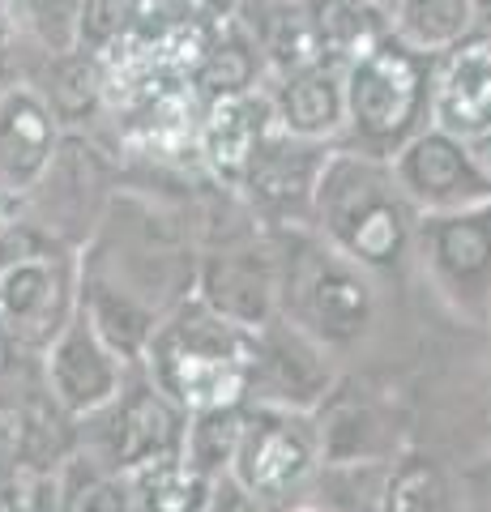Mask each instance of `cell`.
I'll return each mask as SVG.
<instances>
[{"mask_svg": "<svg viewBox=\"0 0 491 512\" xmlns=\"http://www.w3.org/2000/svg\"><path fill=\"white\" fill-rule=\"evenodd\" d=\"M112 163L103 150H94L82 133L60 137L52 163L39 175V184L26 192V214L39 222L47 235H56L65 248L77 252L103 222V210L112 201Z\"/></svg>", "mask_w": 491, "mask_h": 512, "instance_id": "obj_4", "label": "cell"}, {"mask_svg": "<svg viewBox=\"0 0 491 512\" xmlns=\"http://www.w3.org/2000/svg\"><path fill=\"white\" fill-rule=\"evenodd\" d=\"M141 359L150 384L188 410H227L248 389L257 338L210 308H180L150 329Z\"/></svg>", "mask_w": 491, "mask_h": 512, "instance_id": "obj_2", "label": "cell"}, {"mask_svg": "<svg viewBox=\"0 0 491 512\" xmlns=\"http://www.w3.org/2000/svg\"><path fill=\"white\" fill-rule=\"evenodd\" d=\"M389 35L423 56H440L474 35L466 0H389Z\"/></svg>", "mask_w": 491, "mask_h": 512, "instance_id": "obj_21", "label": "cell"}, {"mask_svg": "<svg viewBox=\"0 0 491 512\" xmlns=\"http://www.w3.org/2000/svg\"><path fill=\"white\" fill-rule=\"evenodd\" d=\"M39 380H43V393L69 419H86V414L103 410L120 393L124 359L94 333L90 316L77 308L69 316V325L39 350Z\"/></svg>", "mask_w": 491, "mask_h": 512, "instance_id": "obj_7", "label": "cell"}, {"mask_svg": "<svg viewBox=\"0 0 491 512\" xmlns=\"http://www.w3.org/2000/svg\"><path fill=\"white\" fill-rule=\"evenodd\" d=\"M419 235L436 282L453 299L479 303L491 295V201L466 205V210L423 214Z\"/></svg>", "mask_w": 491, "mask_h": 512, "instance_id": "obj_11", "label": "cell"}, {"mask_svg": "<svg viewBox=\"0 0 491 512\" xmlns=\"http://www.w3.org/2000/svg\"><path fill=\"white\" fill-rule=\"evenodd\" d=\"M380 5H389V0H380Z\"/></svg>", "mask_w": 491, "mask_h": 512, "instance_id": "obj_31", "label": "cell"}, {"mask_svg": "<svg viewBox=\"0 0 491 512\" xmlns=\"http://www.w3.org/2000/svg\"><path fill=\"white\" fill-rule=\"evenodd\" d=\"M26 359H30V350H22L18 342H13V333L0 325V389H5L9 380H18V376H22Z\"/></svg>", "mask_w": 491, "mask_h": 512, "instance_id": "obj_28", "label": "cell"}, {"mask_svg": "<svg viewBox=\"0 0 491 512\" xmlns=\"http://www.w3.org/2000/svg\"><path fill=\"white\" fill-rule=\"evenodd\" d=\"M235 436H240V423L231 419L223 410H197V427H188V461H193L197 470L210 474L214 466H223L231 461L235 453Z\"/></svg>", "mask_w": 491, "mask_h": 512, "instance_id": "obj_26", "label": "cell"}, {"mask_svg": "<svg viewBox=\"0 0 491 512\" xmlns=\"http://www.w3.org/2000/svg\"><path fill=\"white\" fill-rule=\"evenodd\" d=\"M124 474L133 483L137 512H205V500H210L205 470H197L180 453H163Z\"/></svg>", "mask_w": 491, "mask_h": 512, "instance_id": "obj_22", "label": "cell"}, {"mask_svg": "<svg viewBox=\"0 0 491 512\" xmlns=\"http://www.w3.org/2000/svg\"><path fill=\"white\" fill-rule=\"evenodd\" d=\"M316 457V431L304 414L291 410H257L240 423L235 436V483L261 500H278L304 483Z\"/></svg>", "mask_w": 491, "mask_h": 512, "instance_id": "obj_9", "label": "cell"}, {"mask_svg": "<svg viewBox=\"0 0 491 512\" xmlns=\"http://www.w3.org/2000/svg\"><path fill=\"white\" fill-rule=\"evenodd\" d=\"M60 137L65 124L56 120L35 82H13L0 90V188L26 197L52 163Z\"/></svg>", "mask_w": 491, "mask_h": 512, "instance_id": "obj_13", "label": "cell"}, {"mask_svg": "<svg viewBox=\"0 0 491 512\" xmlns=\"http://www.w3.org/2000/svg\"><path fill=\"white\" fill-rule=\"evenodd\" d=\"M269 128H274V107H269V94H257V86L210 99V111H205V124H201V146L210 167L223 180L240 184L252 150H257V141Z\"/></svg>", "mask_w": 491, "mask_h": 512, "instance_id": "obj_17", "label": "cell"}, {"mask_svg": "<svg viewBox=\"0 0 491 512\" xmlns=\"http://www.w3.org/2000/svg\"><path fill=\"white\" fill-rule=\"evenodd\" d=\"M427 124L462 141H479L491 133V39L470 35L436 56Z\"/></svg>", "mask_w": 491, "mask_h": 512, "instance_id": "obj_12", "label": "cell"}, {"mask_svg": "<svg viewBox=\"0 0 491 512\" xmlns=\"http://www.w3.org/2000/svg\"><path fill=\"white\" fill-rule=\"evenodd\" d=\"M77 312V252L52 244L0 269V325L30 355L56 338Z\"/></svg>", "mask_w": 491, "mask_h": 512, "instance_id": "obj_6", "label": "cell"}, {"mask_svg": "<svg viewBox=\"0 0 491 512\" xmlns=\"http://www.w3.org/2000/svg\"><path fill=\"white\" fill-rule=\"evenodd\" d=\"M380 512H453L445 478H440L427 461H406L385 483V504Z\"/></svg>", "mask_w": 491, "mask_h": 512, "instance_id": "obj_25", "label": "cell"}, {"mask_svg": "<svg viewBox=\"0 0 491 512\" xmlns=\"http://www.w3.org/2000/svg\"><path fill=\"white\" fill-rule=\"evenodd\" d=\"M231 18L244 30V39L252 43L261 69L269 73V82L321 60L304 0H235Z\"/></svg>", "mask_w": 491, "mask_h": 512, "instance_id": "obj_16", "label": "cell"}, {"mask_svg": "<svg viewBox=\"0 0 491 512\" xmlns=\"http://www.w3.org/2000/svg\"><path fill=\"white\" fill-rule=\"evenodd\" d=\"M133 22V0H82L77 18V47L82 52H107Z\"/></svg>", "mask_w": 491, "mask_h": 512, "instance_id": "obj_27", "label": "cell"}, {"mask_svg": "<svg viewBox=\"0 0 491 512\" xmlns=\"http://www.w3.org/2000/svg\"><path fill=\"white\" fill-rule=\"evenodd\" d=\"M22 214H26V197H22V192L0 188V231H5L13 218H22Z\"/></svg>", "mask_w": 491, "mask_h": 512, "instance_id": "obj_29", "label": "cell"}, {"mask_svg": "<svg viewBox=\"0 0 491 512\" xmlns=\"http://www.w3.org/2000/svg\"><path fill=\"white\" fill-rule=\"evenodd\" d=\"M269 107H274V124L282 133L304 137V141H334L346 128L342 69L329 60H316L299 73L274 77Z\"/></svg>", "mask_w": 491, "mask_h": 512, "instance_id": "obj_15", "label": "cell"}, {"mask_svg": "<svg viewBox=\"0 0 491 512\" xmlns=\"http://www.w3.org/2000/svg\"><path fill=\"white\" fill-rule=\"evenodd\" d=\"M432 64L436 56H423L398 39H380L372 52H363L342 69L346 94V128L355 150L389 158L393 150L427 128L432 111Z\"/></svg>", "mask_w": 491, "mask_h": 512, "instance_id": "obj_3", "label": "cell"}, {"mask_svg": "<svg viewBox=\"0 0 491 512\" xmlns=\"http://www.w3.org/2000/svg\"><path fill=\"white\" fill-rule=\"evenodd\" d=\"M18 380H9L0 389V483H9L22 466H30V431H35V419H30V393Z\"/></svg>", "mask_w": 491, "mask_h": 512, "instance_id": "obj_24", "label": "cell"}, {"mask_svg": "<svg viewBox=\"0 0 491 512\" xmlns=\"http://www.w3.org/2000/svg\"><path fill=\"white\" fill-rule=\"evenodd\" d=\"M321 60L346 69L380 39H389V5L380 0H304Z\"/></svg>", "mask_w": 491, "mask_h": 512, "instance_id": "obj_19", "label": "cell"}, {"mask_svg": "<svg viewBox=\"0 0 491 512\" xmlns=\"http://www.w3.org/2000/svg\"><path fill=\"white\" fill-rule=\"evenodd\" d=\"M304 512H308V508H304Z\"/></svg>", "mask_w": 491, "mask_h": 512, "instance_id": "obj_32", "label": "cell"}, {"mask_svg": "<svg viewBox=\"0 0 491 512\" xmlns=\"http://www.w3.org/2000/svg\"><path fill=\"white\" fill-rule=\"evenodd\" d=\"M86 419H99L107 427H86V436L94 440V453H86L90 461H99L103 470H137L146 461L163 457V453H180V419L171 397H163L154 384H137V389H124L107 402L103 410L86 414Z\"/></svg>", "mask_w": 491, "mask_h": 512, "instance_id": "obj_8", "label": "cell"}, {"mask_svg": "<svg viewBox=\"0 0 491 512\" xmlns=\"http://www.w3.org/2000/svg\"><path fill=\"white\" fill-rule=\"evenodd\" d=\"M312 214L329 244L355 265H393L415 231V205L389 171V158L355 146L329 150L312 188Z\"/></svg>", "mask_w": 491, "mask_h": 512, "instance_id": "obj_1", "label": "cell"}, {"mask_svg": "<svg viewBox=\"0 0 491 512\" xmlns=\"http://www.w3.org/2000/svg\"><path fill=\"white\" fill-rule=\"evenodd\" d=\"M329 146L325 141H304L291 137L274 124L269 133L257 141L248 167H244V188L269 210H291V205H312V188L321 175Z\"/></svg>", "mask_w": 491, "mask_h": 512, "instance_id": "obj_14", "label": "cell"}, {"mask_svg": "<svg viewBox=\"0 0 491 512\" xmlns=\"http://www.w3.org/2000/svg\"><path fill=\"white\" fill-rule=\"evenodd\" d=\"M470 9V22H474V35L491 39V0H466Z\"/></svg>", "mask_w": 491, "mask_h": 512, "instance_id": "obj_30", "label": "cell"}, {"mask_svg": "<svg viewBox=\"0 0 491 512\" xmlns=\"http://www.w3.org/2000/svg\"><path fill=\"white\" fill-rule=\"evenodd\" d=\"M291 291L299 303V316H304L321 338L346 342V338H355L372 316L368 282L359 278L351 256H342L334 244L308 248L299 256L291 265Z\"/></svg>", "mask_w": 491, "mask_h": 512, "instance_id": "obj_10", "label": "cell"}, {"mask_svg": "<svg viewBox=\"0 0 491 512\" xmlns=\"http://www.w3.org/2000/svg\"><path fill=\"white\" fill-rule=\"evenodd\" d=\"M43 90L47 107L56 111L60 124H82L86 111L103 103V86H99V60L94 52H69V56H52L43 60V77L35 82Z\"/></svg>", "mask_w": 491, "mask_h": 512, "instance_id": "obj_23", "label": "cell"}, {"mask_svg": "<svg viewBox=\"0 0 491 512\" xmlns=\"http://www.w3.org/2000/svg\"><path fill=\"white\" fill-rule=\"evenodd\" d=\"M389 171L415 214H445L491 201V175L483 171L470 141L427 124L389 154Z\"/></svg>", "mask_w": 491, "mask_h": 512, "instance_id": "obj_5", "label": "cell"}, {"mask_svg": "<svg viewBox=\"0 0 491 512\" xmlns=\"http://www.w3.org/2000/svg\"><path fill=\"white\" fill-rule=\"evenodd\" d=\"M201 291L210 312L235 320L244 329H257L269 316L274 278H269V265L257 252H227V256H210V265L201 274Z\"/></svg>", "mask_w": 491, "mask_h": 512, "instance_id": "obj_18", "label": "cell"}, {"mask_svg": "<svg viewBox=\"0 0 491 512\" xmlns=\"http://www.w3.org/2000/svg\"><path fill=\"white\" fill-rule=\"evenodd\" d=\"M252 376H261L269 397H274V402H287V406H308L329 380L325 363L316 359V350L299 338L295 329H282L274 338L257 342Z\"/></svg>", "mask_w": 491, "mask_h": 512, "instance_id": "obj_20", "label": "cell"}]
</instances>
